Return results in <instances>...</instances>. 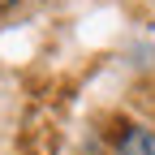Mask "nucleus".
Wrapping results in <instances>:
<instances>
[{
  "mask_svg": "<svg viewBox=\"0 0 155 155\" xmlns=\"http://www.w3.org/2000/svg\"><path fill=\"white\" fill-rule=\"evenodd\" d=\"M108 155H155V129L147 121H116L108 134Z\"/></svg>",
  "mask_w": 155,
  "mask_h": 155,
  "instance_id": "1",
  "label": "nucleus"
},
{
  "mask_svg": "<svg viewBox=\"0 0 155 155\" xmlns=\"http://www.w3.org/2000/svg\"><path fill=\"white\" fill-rule=\"evenodd\" d=\"M22 0H0V13H9V9H17Z\"/></svg>",
  "mask_w": 155,
  "mask_h": 155,
  "instance_id": "2",
  "label": "nucleus"
}]
</instances>
